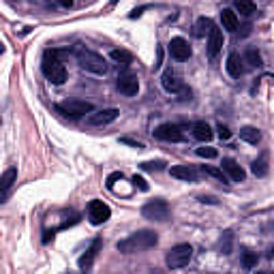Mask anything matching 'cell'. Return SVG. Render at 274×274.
<instances>
[{"instance_id":"6da1fadb","label":"cell","mask_w":274,"mask_h":274,"mask_svg":"<svg viewBox=\"0 0 274 274\" xmlns=\"http://www.w3.org/2000/svg\"><path fill=\"white\" fill-rule=\"evenodd\" d=\"M159 242V236L157 231L152 229H139L135 233H131V236H127L125 240L118 242V251L123 253V255H135V253H144L152 247H157Z\"/></svg>"},{"instance_id":"7a4b0ae2","label":"cell","mask_w":274,"mask_h":274,"mask_svg":"<svg viewBox=\"0 0 274 274\" xmlns=\"http://www.w3.org/2000/svg\"><path fill=\"white\" fill-rule=\"evenodd\" d=\"M41 69H43V75H45L47 82H52L56 86L67 82V69H65L63 63H60L58 49H47V52L43 54Z\"/></svg>"},{"instance_id":"3957f363","label":"cell","mask_w":274,"mask_h":274,"mask_svg":"<svg viewBox=\"0 0 274 274\" xmlns=\"http://www.w3.org/2000/svg\"><path fill=\"white\" fill-rule=\"evenodd\" d=\"M77 65L82 67L88 73H95V75H105L107 73V65L105 60L101 58L97 52H90V49H79L77 52Z\"/></svg>"},{"instance_id":"277c9868","label":"cell","mask_w":274,"mask_h":274,"mask_svg":"<svg viewBox=\"0 0 274 274\" xmlns=\"http://www.w3.org/2000/svg\"><path fill=\"white\" fill-rule=\"evenodd\" d=\"M191 257H193V247L185 242V245H176V247H171V249L167 251L165 263H167L169 270H180V268L189 266Z\"/></svg>"},{"instance_id":"5b68a950","label":"cell","mask_w":274,"mask_h":274,"mask_svg":"<svg viewBox=\"0 0 274 274\" xmlns=\"http://www.w3.org/2000/svg\"><path fill=\"white\" fill-rule=\"evenodd\" d=\"M56 107L60 114L69 116V118H84L88 114H93V103L79 101V99H65V101H60Z\"/></svg>"},{"instance_id":"8992f818","label":"cell","mask_w":274,"mask_h":274,"mask_svg":"<svg viewBox=\"0 0 274 274\" xmlns=\"http://www.w3.org/2000/svg\"><path fill=\"white\" fill-rule=\"evenodd\" d=\"M141 215H144L148 221H155V223L167 221L169 219V206H167V201L161 199V197L150 199L144 204V208H141Z\"/></svg>"},{"instance_id":"52a82bcc","label":"cell","mask_w":274,"mask_h":274,"mask_svg":"<svg viewBox=\"0 0 274 274\" xmlns=\"http://www.w3.org/2000/svg\"><path fill=\"white\" fill-rule=\"evenodd\" d=\"M111 217V210L105 201L101 199H93L88 204V221L93 223V225H103V223Z\"/></svg>"},{"instance_id":"ba28073f","label":"cell","mask_w":274,"mask_h":274,"mask_svg":"<svg viewBox=\"0 0 274 274\" xmlns=\"http://www.w3.org/2000/svg\"><path fill=\"white\" fill-rule=\"evenodd\" d=\"M152 135H155V139H159V141H171V144H178V141L185 139L182 137V129L178 125H171V123L159 125Z\"/></svg>"},{"instance_id":"9c48e42d","label":"cell","mask_w":274,"mask_h":274,"mask_svg":"<svg viewBox=\"0 0 274 274\" xmlns=\"http://www.w3.org/2000/svg\"><path fill=\"white\" fill-rule=\"evenodd\" d=\"M118 93L125 97H135L139 93V79L133 71H125L118 75Z\"/></svg>"},{"instance_id":"30bf717a","label":"cell","mask_w":274,"mask_h":274,"mask_svg":"<svg viewBox=\"0 0 274 274\" xmlns=\"http://www.w3.org/2000/svg\"><path fill=\"white\" fill-rule=\"evenodd\" d=\"M161 86H163L165 93L169 95H178L185 90V82H182V77L176 73L174 69H165L163 75H161Z\"/></svg>"},{"instance_id":"8fae6325","label":"cell","mask_w":274,"mask_h":274,"mask_svg":"<svg viewBox=\"0 0 274 274\" xmlns=\"http://www.w3.org/2000/svg\"><path fill=\"white\" fill-rule=\"evenodd\" d=\"M167 49H169V56L174 60H178V63H187V60L191 58V45H189L187 39H182V37L171 39Z\"/></svg>"},{"instance_id":"7c38bea8","label":"cell","mask_w":274,"mask_h":274,"mask_svg":"<svg viewBox=\"0 0 274 274\" xmlns=\"http://www.w3.org/2000/svg\"><path fill=\"white\" fill-rule=\"evenodd\" d=\"M221 171H223V174H225V178L231 180V182H245V178H247V171L242 169V165L238 163V161L229 159V157L223 159Z\"/></svg>"},{"instance_id":"4fadbf2b","label":"cell","mask_w":274,"mask_h":274,"mask_svg":"<svg viewBox=\"0 0 274 274\" xmlns=\"http://www.w3.org/2000/svg\"><path fill=\"white\" fill-rule=\"evenodd\" d=\"M15 180H17V169L15 167H9V169L3 171V176H0V204L9 199Z\"/></svg>"},{"instance_id":"5bb4252c","label":"cell","mask_w":274,"mask_h":274,"mask_svg":"<svg viewBox=\"0 0 274 274\" xmlns=\"http://www.w3.org/2000/svg\"><path fill=\"white\" fill-rule=\"evenodd\" d=\"M118 116H120V111L116 107H109V109H101L97 114H93L88 123L93 127H103V125H109V123H114V120H118Z\"/></svg>"},{"instance_id":"9a60e30c","label":"cell","mask_w":274,"mask_h":274,"mask_svg":"<svg viewBox=\"0 0 274 274\" xmlns=\"http://www.w3.org/2000/svg\"><path fill=\"white\" fill-rule=\"evenodd\" d=\"M223 43H225V37H223V33H221L219 28H212L210 35H208V56H210V60H215L221 54Z\"/></svg>"},{"instance_id":"2e32d148","label":"cell","mask_w":274,"mask_h":274,"mask_svg":"<svg viewBox=\"0 0 274 274\" xmlns=\"http://www.w3.org/2000/svg\"><path fill=\"white\" fill-rule=\"evenodd\" d=\"M225 69H227L229 77H233V79H240L242 75H245V63H242V58H240L238 52H231V54L227 56Z\"/></svg>"},{"instance_id":"e0dca14e","label":"cell","mask_w":274,"mask_h":274,"mask_svg":"<svg viewBox=\"0 0 274 274\" xmlns=\"http://www.w3.org/2000/svg\"><path fill=\"white\" fill-rule=\"evenodd\" d=\"M169 174H171V178L182 180V182H197V178H199L195 167H191V165H174L169 169Z\"/></svg>"},{"instance_id":"ac0fdd59","label":"cell","mask_w":274,"mask_h":274,"mask_svg":"<svg viewBox=\"0 0 274 274\" xmlns=\"http://www.w3.org/2000/svg\"><path fill=\"white\" fill-rule=\"evenodd\" d=\"M99 251H101V238H95L93 245L88 247V251L84 253L82 257H79V268H82L84 272L90 270V266H93V261H95V255H97Z\"/></svg>"},{"instance_id":"d6986e66","label":"cell","mask_w":274,"mask_h":274,"mask_svg":"<svg viewBox=\"0 0 274 274\" xmlns=\"http://www.w3.org/2000/svg\"><path fill=\"white\" fill-rule=\"evenodd\" d=\"M191 131H193V137H195L197 141H212V139H215L212 127L208 123H195L191 127Z\"/></svg>"},{"instance_id":"ffe728a7","label":"cell","mask_w":274,"mask_h":274,"mask_svg":"<svg viewBox=\"0 0 274 274\" xmlns=\"http://www.w3.org/2000/svg\"><path fill=\"white\" fill-rule=\"evenodd\" d=\"M221 24L225 30H229V33H233V30H238L240 26V17L231 11V9H223L221 11Z\"/></svg>"},{"instance_id":"44dd1931","label":"cell","mask_w":274,"mask_h":274,"mask_svg":"<svg viewBox=\"0 0 274 274\" xmlns=\"http://www.w3.org/2000/svg\"><path fill=\"white\" fill-rule=\"evenodd\" d=\"M240 137L245 139L247 144L257 146L259 141H261V131L255 129V127H242V129H240Z\"/></svg>"},{"instance_id":"7402d4cb","label":"cell","mask_w":274,"mask_h":274,"mask_svg":"<svg viewBox=\"0 0 274 274\" xmlns=\"http://www.w3.org/2000/svg\"><path fill=\"white\" fill-rule=\"evenodd\" d=\"M251 171L255 174L257 178H263L270 171V165H268V152H263V155L257 159V161H253V165H251Z\"/></svg>"},{"instance_id":"603a6c76","label":"cell","mask_w":274,"mask_h":274,"mask_svg":"<svg viewBox=\"0 0 274 274\" xmlns=\"http://www.w3.org/2000/svg\"><path fill=\"white\" fill-rule=\"evenodd\" d=\"M212 28H215V24H212V19H210V17H199V19H197V24H195V28H193V33H195V37L204 39V37L210 35V30H212Z\"/></svg>"},{"instance_id":"cb8c5ba5","label":"cell","mask_w":274,"mask_h":274,"mask_svg":"<svg viewBox=\"0 0 274 274\" xmlns=\"http://www.w3.org/2000/svg\"><path fill=\"white\" fill-rule=\"evenodd\" d=\"M245 58H247V63H249L253 69H259V67L263 65L261 54H259L257 47H247V49H245Z\"/></svg>"},{"instance_id":"d4e9b609","label":"cell","mask_w":274,"mask_h":274,"mask_svg":"<svg viewBox=\"0 0 274 274\" xmlns=\"http://www.w3.org/2000/svg\"><path fill=\"white\" fill-rule=\"evenodd\" d=\"M109 58L114 60V63H118V65H131L133 63V56H131L127 49H111Z\"/></svg>"},{"instance_id":"484cf974","label":"cell","mask_w":274,"mask_h":274,"mask_svg":"<svg viewBox=\"0 0 274 274\" xmlns=\"http://www.w3.org/2000/svg\"><path fill=\"white\" fill-rule=\"evenodd\" d=\"M233 249V231L227 229V231H223V236H221V251L225 253V255H229Z\"/></svg>"},{"instance_id":"4316f807","label":"cell","mask_w":274,"mask_h":274,"mask_svg":"<svg viewBox=\"0 0 274 274\" xmlns=\"http://www.w3.org/2000/svg\"><path fill=\"white\" fill-rule=\"evenodd\" d=\"M167 163L163 159H157V161H146V163H141L139 169H144V171H159V169H165Z\"/></svg>"},{"instance_id":"83f0119b","label":"cell","mask_w":274,"mask_h":274,"mask_svg":"<svg viewBox=\"0 0 274 274\" xmlns=\"http://www.w3.org/2000/svg\"><path fill=\"white\" fill-rule=\"evenodd\" d=\"M257 259H259V257H257L253 251H245V253H242V266H245L247 270L255 268V266H257Z\"/></svg>"},{"instance_id":"f1b7e54d","label":"cell","mask_w":274,"mask_h":274,"mask_svg":"<svg viewBox=\"0 0 274 274\" xmlns=\"http://www.w3.org/2000/svg\"><path fill=\"white\" fill-rule=\"evenodd\" d=\"M233 7H236V11L240 15H251L253 11H255V5H253V3H245V0H236Z\"/></svg>"},{"instance_id":"f546056e","label":"cell","mask_w":274,"mask_h":274,"mask_svg":"<svg viewBox=\"0 0 274 274\" xmlns=\"http://www.w3.org/2000/svg\"><path fill=\"white\" fill-rule=\"evenodd\" d=\"M201 171H206L208 176L217 178L219 182H223V185H227V178H225V174H223L221 169H217V167H210V165H204V167H201Z\"/></svg>"},{"instance_id":"4dcf8cb0","label":"cell","mask_w":274,"mask_h":274,"mask_svg":"<svg viewBox=\"0 0 274 274\" xmlns=\"http://www.w3.org/2000/svg\"><path fill=\"white\" fill-rule=\"evenodd\" d=\"M195 155L201 157V159H215V157H217V150L210 148V146H204V148H197Z\"/></svg>"},{"instance_id":"1f68e13d","label":"cell","mask_w":274,"mask_h":274,"mask_svg":"<svg viewBox=\"0 0 274 274\" xmlns=\"http://www.w3.org/2000/svg\"><path fill=\"white\" fill-rule=\"evenodd\" d=\"M217 133H219V137H221L223 141H227V139L231 137V131H229V127H225V125H223V123H221V125L217 127Z\"/></svg>"},{"instance_id":"d6a6232c","label":"cell","mask_w":274,"mask_h":274,"mask_svg":"<svg viewBox=\"0 0 274 274\" xmlns=\"http://www.w3.org/2000/svg\"><path fill=\"white\" fill-rule=\"evenodd\" d=\"M133 185H135L139 191H148V189H150V187H148V182H146L144 178H141V176H137V174L133 176Z\"/></svg>"},{"instance_id":"836d02e7","label":"cell","mask_w":274,"mask_h":274,"mask_svg":"<svg viewBox=\"0 0 274 274\" xmlns=\"http://www.w3.org/2000/svg\"><path fill=\"white\" fill-rule=\"evenodd\" d=\"M120 141H123V144H127V146H131V148H137V150H141V148H144V144H141V141L129 139V137H120Z\"/></svg>"},{"instance_id":"e575fe53","label":"cell","mask_w":274,"mask_h":274,"mask_svg":"<svg viewBox=\"0 0 274 274\" xmlns=\"http://www.w3.org/2000/svg\"><path fill=\"white\" fill-rule=\"evenodd\" d=\"M118 180H123V174H120V171H116V174H111V176L107 178V189H111V187H114Z\"/></svg>"},{"instance_id":"d590c367","label":"cell","mask_w":274,"mask_h":274,"mask_svg":"<svg viewBox=\"0 0 274 274\" xmlns=\"http://www.w3.org/2000/svg\"><path fill=\"white\" fill-rule=\"evenodd\" d=\"M161 60H163V47L159 45V58H157V65H155V69H159V67H161Z\"/></svg>"},{"instance_id":"8d00e7d4","label":"cell","mask_w":274,"mask_h":274,"mask_svg":"<svg viewBox=\"0 0 274 274\" xmlns=\"http://www.w3.org/2000/svg\"><path fill=\"white\" fill-rule=\"evenodd\" d=\"M199 201H210V204H217V199H215V197H204V195L199 197Z\"/></svg>"},{"instance_id":"74e56055","label":"cell","mask_w":274,"mask_h":274,"mask_svg":"<svg viewBox=\"0 0 274 274\" xmlns=\"http://www.w3.org/2000/svg\"><path fill=\"white\" fill-rule=\"evenodd\" d=\"M0 54H5V43L0 41Z\"/></svg>"},{"instance_id":"f35d334b","label":"cell","mask_w":274,"mask_h":274,"mask_svg":"<svg viewBox=\"0 0 274 274\" xmlns=\"http://www.w3.org/2000/svg\"><path fill=\"white\" fill-rule=\"evenodd\" d=\"M257 274H266V272H257Z\"/></svg>"}]
</instances>
